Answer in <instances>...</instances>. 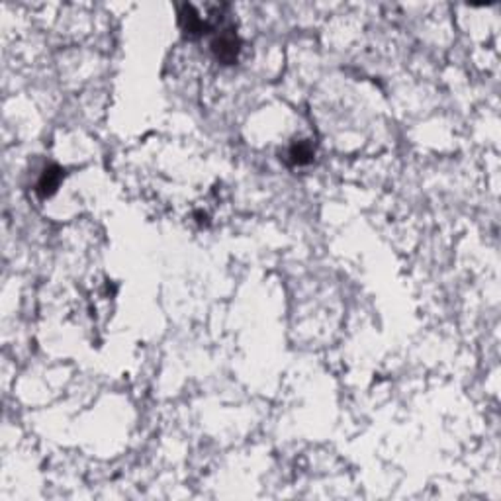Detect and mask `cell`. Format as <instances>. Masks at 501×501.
<instances>
[{"mask_svg":"<svg viewBox=\"0 0 501 501\" xmlns=\"http://www.w3.org/2000/svg\"><path fill=\"white\" fill-rule=\"evenodd\" d=\"M211 49H214V55H216L218 61H221L223 65H233V63L237 61L241 42H239L235 32L228 30L225 34H221L220 37L211 44Z\"/></svg>","mask_w":501,"mask_h":501,"instance_id":"obj_1","label":"cell"},{"mask_svg":"<svg viewBox=\"0 0 501 501\" xmlns=\"http://www.w3.org/2000/svg\"><path fill=\"white\" fill-rule=\"evenodd\" d=\"M178 22H180V27H183V32L188 37H198V35H202L208 30L202 16L190 4L180 6V10H178Z\"/></svg>","mask_w":501,"mask_h":501,"instance_id":"obj_2","label":"cell"},{"mask_svg":"<svg viewBox=\"0 0 501 501\" xmlns=\"http://www.w3.org/2000/svg\"><path fill=\"white\" fill-rule=\"evenodd\" d=\"M61 178H63V171L57 165H51V167H47L44 171V175H42V178H39V183H37V194L42 196V198H49L51 194H55V190L59 188V185H61Z\"/></svg>","mask_w":501,"mask_h":501,"instance_id":"obj_3","label":"cell"},{"mask_svg":"<svg viewBox=\"0 0 501 501\" xmlns=\"http://www.w3.org/2000/svg\"><path fill=\"white\" fill-rule=\"evenodd\" d=\"M314 161V149L308 141H298L294 143L288 151V163L294 167H302V165H308Z\"/></svg>","mask_w":501,"mask_h":501,"instance_id":"obj_4","label":"cell"}]
</instances>
